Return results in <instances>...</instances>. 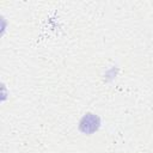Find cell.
<instances>
[{
	"instance_id": "1",
	"label": "cell",
	"mask_w": 153,
	"mask_h": 153,
	"mask_svg": "<svg viewBox=\"0 0 153 153\" xmlns=\"http://www.w3.org/2000/svg\"><path fill=\"white\" fill-rule=\"evenodd\" d=\"M99 126H100V120L97 115H93V114H86L80 120V123H79L80 130L85 134H93L94 131L98 130Z\"/></svg>"
}]
</instances>
